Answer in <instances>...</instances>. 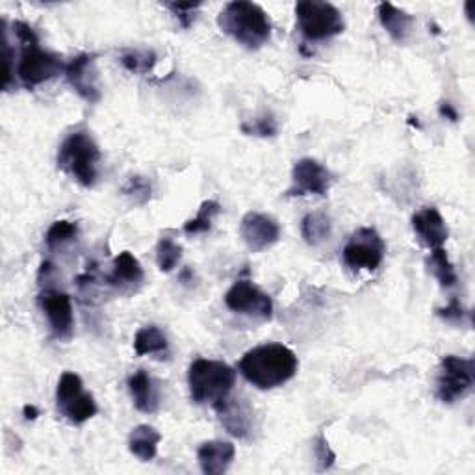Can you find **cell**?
I'll return each mask as SVG.
<instances>
[{
    "label": "cell",
    "mask_w": 475,
    "mask_h": 475,
    "mask_svg": "<svg viewBox=\"0 0 475 475\" xmlns=\"http://www.w3.org/2000/svg\"><path fill=\"white\" fill-rule=\"evenodd\" d=\"M238 368L253 386L271 390L295 377L299 360L292 349L283 344H264L247 352Z\"/></svg>",
    "instance_id": "obj_1"
},
{
    "label": "cell",
    "mask_w": 475,
    "mask_h": 475,
    "mask_svg": "<svg viewBox=\"0 0 475 475\" xmlns=\"http://www.w3.org/2000/svg\"><path fill=\"white\" fill-rule=\"evenodd\" d=\"M217 24L225 34L249 51H259L271 38L267 13L259 4L247 0H236L225 6L217 17Z\"/></svg>",
    "instance_id": "obj_2"
},
{
    "label": "cell",
    "mask_w": 475,
    "mask_h": 475,
    "mask_svg": "<svg viewBox=\"0 0 475 475\" xmlns=\"http://www.w3.org/2000/svg\"><path fill=\"white\" fill-rule=\"evenodd\" d=\"M13 32L21 45V60L17 64V77L27 89L55 79L60 71H65L60 56L47 53L39 47V38L30 24L15 21Z\"/></svg>",
    "instance_id": "obj_3"
},
{
    "label": "cell",
    "mask_w": 475,
    "mask_h": 475,
    "mask_svg": "<svg viewBox=\"0 0 475 475\" xmlns=\"http://www.w3.org/2000/svg\"><path fill=\"white\" fill-rule=\"evenodd\" d=\"M236 383V371L221 360L197 359L188 371L191 402L217 407L227 399Z\"/></svg>",
    "instance_id": "obj_4"
},
{
    "label": "cell",
    "mask_w": 475,
    "mask_h": 475,
    "mask_svg": "<svg viewBox=\"0 0 475 475\" xmlns=\"http://www.w3.org/2000/svg\"><path fill=\"white\" fill-rule=\"evenodd\" d=\"M98 162L101 151L88 131L71 132L60 145L58 167L84 188H91L97 182Z\"/></svg>",
    "instance_id": "obj_5"
},
{
    "label": "cell",
    "mask_w": 475,
    "mask_h": 475,
    "mask_svg": "<svg viewBox=\"0 0 475 475\" xmlns=\"http://www.w3.org/2000/svg\"><path fill=\"white\" fill-rule=\"evenodd\" d=\"M297 29L307 41H327L345 29L340 10L319 0H301L295 4Z\"/></svg>",
    "instance_id": "obj_6"
},
{
    "label": "cell",
    "mask_w": 475,
    "mask_h": 475,
    "mask_svg": "<svg viewBox=\"0 0 475 475\" xmlns=\"http://www.w3.org/2000/svg\"><path fill=\"white\" fill-rule=\"evenodd\" d=\"M56 405L60 414L72 425H82L97 414L95 397L84 390L77 373L64 371L56 388Z\"/></svg>",
    "instance_id": "obj_7"
},
{
    "label": "cell",
    "mask_w": 475,
    "mask_h": 475,
    "mask_svg": "<svg viewBox=\"0 0 475 475\" xmlns=\"http://www.w3.org/2000/svg\"><path fill=\"white\" fill-rule=\"evenodd\" d=\"M475 383V362L471 359H462L447 355L440 362L437 377V395L444 403H455L464 397Z\"/></svg>",
    "instance_id": "obj_8"
},
{
    "label": "cell",
    "mask_w": 475,
    "mask_h": 475,
    "mask_svg": "<svg viewBox=\"0 0 475 475\" xmlns=\"http://www.w3.org/2000/svg\"><path fill=\"white\" fill-rule=\"evenodd\" d=\"M385 253L386 245L379 233L369 227H362L349 238L342 251V257L344 264L352 271H375L381 266Z\"/></svg>",
    "instance_id": "obj_9"
},
{
    "label": "cell",
    "mask_w": 475,
    "mask_h": 475,
    "mask_svg": "<svg viewBox=\"0 0 475 475\" xmlns=\"http://www.w3.org/2000/svg\"><path fill=\"white\" fill-rule=\"evenodd\" d=\"M225 305L236 314H245L260 319H271L273 316L271 297L247 279H238L231 286V290L225 293Z\"/></svg>",
    "instance_id": "obj_10"
},
{
    "label": "cell",
    "mask_w": 475,
    "mask_h": 475,
    "mask_svg": "<svg viewBox=\"0 0 475 475\" xmlns=\"http://www.w3.org/2000/svg\"><path fill=\"white\" fill-rule=\"evenodd\" d=\"M39 309L47 316L48 327L56 340H69L72 336L74 329V314H72V305L71 297L65 292L55 290V288H45L41 290L38 297Z\"/></svg>",
    "instance_id": "obj_11"
},
{
    "label": "cell",
    "mask_w": 475,
    "mask_h": 475,
    "mask_svg": "<svg viewBox=\"0 0 475 475\" xmlns=\"http://www.w3.org/2000/svg\"><path fill=\"white\" fill-rule=\"evenodd\" d=\"M333 184L331 171L314 158L297 160L292 171V188L288 195L305 197V195H327Z\"/></svg>",
    "instance_id": "obj_12"
},
{
    "label": "cell",
    "mask_w": 475,
    "mask_h": 475,
    "mask_svg": "<svg viewBox=\"0 0 475 475\" xmlns=\"http://www.w3.org/2000/svg\"><path fill=\"white\" fill-rule=\"evenodd\" d=\"M240 236L251 253H262L281 238V227L273 217L260 212H247L240 223Z\"/></svg>",
    "instance_id": "obj_13"
},
{
    "label": "cell",
    "mask_w": 475,
    "mask_h": 475,
    "mask_svg": "<svg viewBox=\"0 0 475 475\" xmlns=\"http://www.w3.org/2000/svg\"><path fill=\"white\" fill-rule=\"evenodd\" d=\"M95 62H97L95 55H79L65 65L64 71L71 88L88 103L101 101V89L97 86Z\"/></svg>",
    "instance_id": "obj_14"
},
{
    "label": "cell",
    "mask_w": 475,
    "mask_h": 475,
    "mask_svg": "<svg viewBox=\"0 0 475 475\" xmlns=\"http://www.w3.org/2000/svg\"><path fill=\"white\" fill-rule=\"evenodd\" d=\"M214 411L229 435L236 438H247L253 433V411L242 399L227 397Z\"/></svg>",
    "instance_id": "obj_15"
},
{
    "label": "cell",
    "mask_w": 475,
    "mask_h": 475,
    "mask_svg": "<svg viewBox=\"0 0 475 475\" xmlns=\"http://www.w3.org/2000/svg\"><path fill=\"white\" fill-rule=\"evenodd\" d=\"M412 229L428 249H438L445 243L449 231L442 214L435 207L421 208L412 216Z\"/></svg>",
    "instance_id": "obj_16"
},
{
    "label": "cell",
    "mask_w": 475,
    "mask_h": 475,
    "mask_svg": "<svg viewBox=\"0 0 475 475\" xmlns=\"http://www.w3.org/2000/svg\"><path fill=\"white\" fill-rule=\"evenodd\" d=\"M236 455V447L231 442L210 440L199 445L197 459L207 475H223L229 470Z\"/></svg>",
    "instance_id": "obj_17"
},
{
    "label": "cell",
    "mask_w": 475,
    "mask_h": 475,
    "mask_svg": "<svg viewBox=\"0 0 475 475\" xmlns=\"http://www.w3.org/2000/svg\"><path fill=\"white\" fill-rule=\"evenodd\" d=\"M145 279L143 267L140 260L131 253V251H123L114 262V269L106 277V283L112 288H117L119 292H132L138 286H141Z\"/></svg>",
    "instance_id": "obj_18"
},
{
    "label": "cell",
    "mask_w": 475,
    "mask_h": 475,
    "mask_svg": "<svg viewBox=\"0 0 475 475\" xmlns=\"http://www.w3.org/2000/svg\"><path fill=\"white\" fill-rule=\"evenodd\" d=\"M129 392L134 399V405L138 411L145 414H153L160 407L158 390L145 369H138L129 377Z\"/></svg>",
    "instance_id": "obj_19"
},
{
    "label": "cell",
    "mask_w": 475,
    "mask_h": 475,
    "mask_svg": "<svg viewBox=\"0 0 475 475\" xmlns=\"http://www.w3.org/2000/svg\"><path fill=\"white\" fill-rule=\"evenodd\" d=\"M162 435L151 425H138L129 437V449L134 457L143 462L153 461L158 455V444Z\"/></svg>",
    "instance_id": "obj_20"
},
{
    "label": "cell",
    "mask_w": 475,
    "mask_h": 475,
    "mask_svg": "<svg viewBox=\"0 0 475 475\" xmlns=\"http://www.w3.org/2000/svg\"><path fill=\"white\" fill-rule=\"evenodd\" d=\"M377 15H379L383 29L390 34L394 41L402 43L407 39L411 27H412V17L407 12L395 8L394 4L381 3L377 6Z\"/></svg>",
    "instance_id": "obj_21"
},
{
    "label": "cell",
    "mask_w": 475,
    "mask_h": 475,
    "mask_svg": "<svg viewBox=\"0 0 475 475\" xmlns=\"http://www.w3.org/2000/svg\"><path fill=\"white\" fill-rule=\"evenodd\" d=\"M169 342L162 329L157 325H145L134 336V352L138 357L143 355H167Z\"/></svg>",
    "instance_id": "obj_22"
},
{
    "label": "cell",
    "mask_w": 475,
    "mask_h": 475,
    "mask_svg": "<svg viewBox=\"0 0 475 475\" xmlns=\"http://www.w3.org/2000/svg\"><path fill=\"white\" fill-rule=\"evenodd\" d=\"M331 231H333L331 219L323 212L307 214L301 221V236L309 245H319L325 240H329Z\"/></svg>",
    "instance_id": "obj_23"
},
{
    "label": "cell",
    "mask_w": 475,
    "mask_h": 475,
    "mask_svg": "<svg viewBox=\"0 0 475 475\" xmlns=\"http://www.w3.org/2000/svg\"><path fill=\"white\" fill-rule=\"evenodd\" d=\"M431 251L433 253L428 259V266H429V271L435 275V279L440 283L442 288H454V286H457V283H459L457 271H455V266L452 262H449L447 253L444 251L442 247L431 249Z\"/></svg>",
    "instance_id": "obj_24"
},
{
    "label": "cell",
    "mask_w": 475,
    "mask_h": 475,
    "mask_svg": "<svg viewBox=\"0 0 475 475\" xmlns=\"http://www.w3.org/2000/svg\"><path fill=\"white\" fill-rule=\"evenodd\" d=\"M77 234H79V225L77 223L60 219V221H55L51 225V229L47 231L45 243H47L48 249H51V251H56V249L64 247L65 243H69V242H72L74 238H77Z\"/></svg>",
    "instance_id": "obj_25"
},
{
    "label": "cell",
    "mask_w": 475,
    "mask_h": 475,
    "mask_svg": "<svg viewBox=\"0 0 475 475\" xmlns=\"http://www.w3.org/2000/svg\"><path fill=\"white\" fill-rule=\"evenodd\" d=\"M221 212V207L219 203L216 201H205L201 205V208H199V214L186 221L184 225V233L186 234H201V233H208L212 229V221L214 217Z\"/></svg>",
    "instance_id": "obj_26"
},
{
    "label": "cell",
    "mask_w": 475,
    "mask_h": 475,
    "mask_svg": "<svg viewBox=\"0 0 475 475\" xmlns=\"http://www.w3.org/2000/svg\"><path fill=\"white\" fill-rule=\"evenodd\" d=\"M182 259V247L171 240V238H162L157 245V264L160 267V271L169 273L174 267L179 266Z\"/></svg>",
    "instance_id": "obj_27"
},
{
    "label": "cell",
    "mask_w": 475,
    "mask_h": 475,
    "mask_svg": "<svg viewBox=\"0 0 475 475\" xmlns=\"http://www.w3.org/2000/svg\"><path fill=\"white\" fill-rule=\"evenodd\" d=\"M242 132L247 136H257V138H275L279 132V124H277V119L273 117V114H264L251 121H243Z\"/></svg>",
    "instance_id": "obj_28"
},
{
    "label": "cell",
    "mask_w": 475,
    "mask_h": 475,
    "mask_svg": "<svg viewBox=\"0 0 475 475\" xmlns=\"http://www.w3.org/2000/svg\"><path fill=\"white\" fill-rule=\"evenodd\" d=\"M123 67L131 72L147 74L157 65V55L153 51H127L121 56Z\"/></svg>",
    "instance_id": "obj_29"
},
{
    "label": "cell",
    "mask_w": 475,
    "mask_h": 475,
    "mask_svg": "<svg viewBox=\"0 0 475 475\" xmlns=\"http://www.w3.org/2000/svg\"><path fill=\"white\" fill-rule=\"evenodd\" d=\"M123 193L134 199L136 205H145L148 199H151L153 188H151V182H148L145 177H140V174H136V177H131L127 181V184L123 186Z\"/></svg>",
    "instance_id": "obj_30"
},
{
    "label": "cell",
    "mask_w": 475,
    "mask_h": 475,
    "mask_svg": "<svg viewBox=\"0 0 475 475\" xmlns=\"http://www.w3.org/2000/svg\"><path fill=\"white\" fill-rule=\"evenodd\" d=\"M314 455H316V462H318L319 471L331 470L335 466L336 455H335V452L331 449V445L323 433H319L314 440Z\"/></svg>",
    "instance_id": "obj_31"
},
{
    "label": "cell",
    "mask_w": 475,
    "mask_h": 475,
    "mask_svg": "<svg viewBox=\"0 0 475 475\" xmlns=\"http://www.w3.org/2000/svg\"><path fill=\"white\" fill-rule=\"evenodd\" d=\"M165 8L179 19L182 29H190L193 22V13L201 8V3H165Z\"/></svg>",
    "instance_id": "obj_32"
},
{
    "label": "cell",
    "mask_w": 475,
    "mask_h": 475,
    "mask_svg": "<svg viewBox=\"0 0 475 475\" xmlns=\"http://www.w3.org/2000/svg\"><path fill=\"white\" fill-rule=\"evenodd\" d=\"M437 314H438L442 319L449 321V323H462V321L470 316V312L464 310V307L461 305V301H459L457 297H454L452 301H449L447 307L438 309Z\"/></svg>",
    "instance_id": "obj_33"
},
{
    "label": "cell",
    "mask_w": 475,
    "mask_h": 475,
    "mask_svg": "<svg viewBox=\"0 0 475 475\" xmlns=\"http://www.w3.org/2000/svg\"><path fill=\"white\" fill-rule=\"evenodd\" d=\"M438 112H440V115H442V117L449 119V121H452V123H457V121H459V112L455 110V106H454V105H449V103H442Z\"/></svg>",
    "instance_id": "obj_34"
},
{
    "label": "cell",
    "mask_w": 475,
    "mask_h": 475,
    "mask_svg": "<svg viewBox=\"0 0 475 475\" xmlns=\"http://www.w3.org/2000/svg\"><path fill=\"white\" fill-rule=\"evenodd\" d=\"M22 414H24V420H36L39 416V411L34 405H24Z\"/></svg>",
    "instance_id": "obj_35"
},
{
    "label": "cell",
    "mask_w": 475,
    "mask_h": 475,
    "mask_svg": "<svg viewBox=\"0 0 475 475\" xmlns=\"http://www.w3.org/2000/svg\"><path fill=\"white\" fill-rule=\"evenodd\" d=\"M182 283H186V281H193V273H191V269L190 267H186L182 273H181V277H179Z\"/></svg>",
    "instance_id": "obj_36"
},
{
    "label": "cell",
    "mask_w": 475,
    "mask_h": 475,
    "mask_svg": "<svg viewBox=\"0 0 475 475\" xmlns=\"http://www.w3.org/2000/svg\"><path fill=\"white\" fill-rule=\"evenodd\" d=\"M409 123L412 124V127H416V129H420V121H418L416 117H412V115H411V117H409Z\"/></svg>",
    "instance_id": "obj_37"
}]
</instances>
